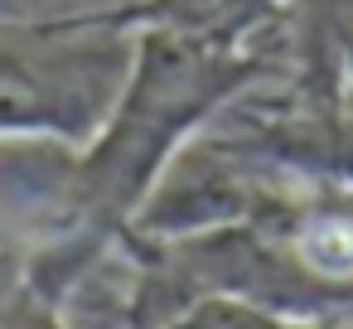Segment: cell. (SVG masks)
Instances as JSON below:
<instances>
[{"mask_svg": "<svg viewBox=\"0 0 353 329\" xmlns=\"http://www.w3.org/2000/svg\"><path fill=\"white\" fill-rule=\"evenodd\" d=\"M281 73L276 59L179 34H131L121 92L78 160V203L97 228L136 218L160 175L252 88Z\"/></svg>", "mask_w": 353, "mask_h": 329, "instance_id": "cell-1", "label": "cell"}, {"mask_svg": "<svg viewBox=\"0 0 353 329\" xmlns=\"http://www.w3.org/2000/svg\"><path fill=\"white\" fill-rule=\"evenodd\" d=\"M131 63V34L73 15L0 20V136L92 141Z\"/></svg>", "mask_w": 353, "mask_h": 329, "instance_id": "cell-2", "label": "cell"}, {"mask_svg": "<svg viewBox=\"0 0 353 329\" xmlns=\"http://www.w3.org/2000/svg\"><path fill=\"white\" fill-rule=\"evenodd\" d=\"M73 20L112 34H179L276 59L266 44L290 34V0H121V6L73 10Z\"/></svg>", "mask_w": 353, "mask_h": 329, "instance_id": "cell-3", "label": "cell"}, {"mask_svg": "<svg viewBox=\"0 0 353 329\" xmlns=\"http://www.w3.org/2000/svg\"><path fill=\"white\" fill-rule=\"evenodd\" d=\"M0 329H59V324L25 300H0Z\"/></svg>", "mask_w": 353, "mask_h": 329, "instance_id": "cell-4", "label": "cell"}]
</instances>
